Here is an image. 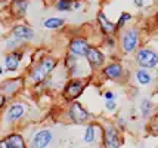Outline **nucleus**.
Masks as SVG:
<instances>
[{
    "instance_id": "nucleus-1",
    "label": "nucleus",
    "mask_w": 158,
    "mask_h": 148,
    "mask_svg": "<svg viewBox=\"0 0 158 148\" xmlns=\"http://www.w3.org/2000/svg\"><path fill=\"white\" fill-rule=\"evenodd\" d=\"M118 43H120V49L123 52V55H135V52L140 48L142 42V36L140 30L138 27H126L118 33Z\"/></svg>"
},
{
    "instance_id": "nucleus-2",
    "label": "nucleus",
    "mask_w": 158,
    "mask_h": 148,
    "mask_svg": "<svg viewBox=\"0 0 158 148\" xmlns=\"http://www.w3.org/2000/svg\"><path fill=\"white\" fill-rule=\"evenodd\" d=\"M135 64L138 68H145L149 71H158V52L151 46H140L135 52Z\"/></svg>"
},
{
    "instance_id": "nucleus-3",
    "label": "nucleus",
    "mask_w": 158,
    "mask_h": 148,
    "mask_svg": "<svg viewBox=\"0 0 158 148\" xmlns=\"http://www.w3.org/2000/svg\"><path fill=\"white\" fill-rule=\"evenodd\" d=\"M102 148H121L124 144L123 132L112 121H105L102 125Z\"/></svg>"
},
{
    "instance_id": "nucleus-4",
    "label": "nucleus",
    "mask_w": 158,
    "mask_h": 148,
    "mask_svg": "<svg viewBox=\"0 0 158 148\" xmlns=\"http://www.w3.org/2000/svg\"><path fill=\"white\" fill-rule=\"evenodd\" d=\"M67 117L73 125L83 126V125H87L92 121L93 114L90 113L80 101H74V102H69L68 108H67Z\"/></svg>"
},
{
    "instance_id": "nucleus-5",
    "label": "nucleus",
    "mask_w": 158,
    "mask_h": 148,
    "mask_svg": "<svg viewBox=\"0 0 158 148\" xmlns=\"http://www.w3.org/2000/svg\"><path fill=\"white\" fill-rule=\"evenodd\" d=\"M89 83V78H69L62 87V98L67 102H74L81 96Z\"/></svg>"
},
{
    "instance_id": "nucleus-6",
    "label": "nucleus",
    "mask_w": 158,
    "mask_h": 148,
    "mask_svg": "<svg viewBox=\"0 0 158 148\" xmlns=\"http://www.w3.org/2000/svg\"><path fill=\"white\" fill-rule=\"evenodd\" d=\"M101 76L110 82H115V83H123L124 80H127V71L124 70V65L120 61H111V62L105 64L102 70L99 71Z\"/></svg>"
},
{
    "instance_id": "nucleus-7",
    "label": "nucleus",
    "mask_w": 158,
    "mask_h": 148,
    "mask_svg": "<svg viewBox=\"0 0 158 148\" xmlns=\"http://www.w3.org/2000/svg\"><path fill=\"white\" fill-rule=\"evenodd\" d=\"M84 59L87 61V65H89L90 71H95V73L101 71L105 67V64H106V55H105V52L99 46H93V44L89 48Z\"/></svg>"
},
{
    "instance_id": "nucleus-8",
    "label": "nucleus",
    "mask_w": 158,
    "mask_h": 148,
    "mask_svg": "<svg viewBox=\"0 0 158 148\" xmlns=\"http://www.w3.org/2000/svg\"><path fill=\"white\" fill-rule=\"evenodd\" d=\"M90 46L92 44H90L87 37H84V36H76V37H71L69 39L68 44H67V52L81 59V58H86V53H87Z\"/></svg>"
},
{
    "instance_id": "nucleus-9",
    "label": "nucleus",
    "mask_w": 158,
    "mask_h": 148,
    "mask_svg": "<svg viewBox=\"0 0 158 148\" xmlns=\"http://www.w3.org/2000/svg\"><path fill=\"white\" fill-rule=\"evenodd\" d=\"M55 135L52 129H40L35 133H33L30 139V148H49L53 142Z\"/></svg>"
},
{
    "instance_id": "nucleus-10",
    "label": "nucleus",
    "mask_w": 158,
    "mask_h": 148,
    "mask_svg": "<svg viewBox=\"0 0 158 148\" xmlns=\"http://www.w3.org/2000/svg\"><path fill=\"white\" fill-rule=\"evenodd\" d=\"M27 114V105L22 102H14L7 107V110L5 111L3 116V121L6 125H14L16 121H19L21 119H24Z\"/></svg>"
},
{
    "instance_id": "nucleus-11",
    "label": "nucleus",
    "mask_w": 158,
    "mask_h": 148,
    "mask_svg": "<svg viewBox=\"0 0 158 148\" xmlns=\"http://www.w3.org/2000/svg\"><path fill=\"white\" fill-rule=\"evenodd\" d=\"M102 138V125L98 123V121H90L84 127V132L81 135V139L84 144L87 145H93L96 144L99 139Z\"/></svg>"
},
{
    "instance_id": "nucleus-12",
    "label": "nucleus",
    "mask_w": 158,
    "mask_h": 148,
    "mask_svg": "<svg viewBox=\"0 0 158 148\" xmlns=\"http://www.w3.org/2000/svg\"><path fill=\"white\" fill-rule=\"evenodd\" d=\"M96 22H98V27L101 30L102 36H117L120 33L117 30L115 22L111 21L103 11H99L96 14Z\"/></svg>"
},
{
    "instance_id": "nucleus-13",
    "label": "nucleus",
    "mask_w": 158,
    "mask_h": 148,
    "mask_svg": "<svg viewBox=\"0 0 158 148\" xmlns=\"http://www.w3.org/2000/svg\"><path fill=\"white\" fill-rule=\"evenodd\" d=\"M0 148H27V142L21 133L12 132L0 139Z\"/></svg>"
},
{
    "instance_id": "nucleus-14",
    "label": "nucleus",
    "mask_w": 158,
    "mask_h": 148,
    "mask_svg": "<svg viewBox=\"0 0 158 148\" xmlns=\"http://www.w3.org/2000/svg\"><path fill=\"white\" fill-rule=\"evenodd\" d=\"M12 37L21 40L22 43L24 42H31V40H34L35 33L31 27L24 25V24H18V25H15L14 28H12Z\"/></svg>"
},
{
    "instance_id": "nucleus-15",
    "label": "nucleus",
    "mask_w": 158,
    "mask_h": 148,
    "mask_svg": "<svg viewBox=\"0 0 158 148\" xmlns=\"http://www.w3.org/2000/svg\"><path fill=\"white\" fill-rule=\"evenodd\" d=\"M133 80L135 83L139 86H151L155 82V76L154 73L145 68H136L133 73Z\"/></svg>"
},
{
    "instance_id": "nucleus-16",
    "label": "nucleus",
    "mask_w": 158,
    "mask_h": 148,
    "mask_svg": "<svg viewBox=\"0 0 158 148\" xmlns=\"http://www.w3.org/2000/svg\"><path fill=\"white\" fill-rule=\"evenodd\" d=\"M22 85H24L22 77L7 78L6 82L2 83V86H0V92H3L6 96H10V95H15L16 92H19L21 89H22Z\"/></svg>"
},
{
    "instance_id": "nucleus-17",
    "label": "nucleus",
    "mask_w": 158,
    "mask_h": 148,
    "mask_svg": "<svg viewBox=\"0 0 158 148\" xmlns=\"http://www.w3.org/2000/svg\"><path fill=\"white\" fill-rule=\"evenodd\" d=\"M24 58V52L22 50H14L10 53H7L5 57V68L9 73H14L19 68L21 59Z\"/></svg>"
},
{
    "instance_id": "nucleus-18",
    "label": "nucleus",
    "mask_w": 158,
    "mask_h": 148,
    "mask_svg": "<svg viewBox=\"0 0 158 148\" xmlns=\"http://www.w3.org/2000/svg\"><path fill=\"white\" fill-rule=\"evenodd\" d=\"M155 104L151 98H142L140 102H139V113H140V117L145 120H151L155 114Z\"/></svg>"
},
{
    "instance_id": "nucleus-19",
    "label": "nucleus",
    "mask_w": 158,
    "mask_h": 148,
    "mask_svg": "<svg viewBox=\"0 0 158 148\" xmlns=\"http://www.w3.org/2000/svg\"><path fill=\"white\" fill-rule=\"evenodd\" d=\"M35 65H37L46 76H50V74L53 73V70L58 67V59L53 58L52 55H44Z\"/></svg>"
},
{
    "instance_id": "nucleus-20",
    "label": "nucleus",
    "mask_w": 158,
    "mask_h": 148,
    "mask_svg": "<svg viewBox=\"0 0 158 148\" xmlns=\"http://www.w3.org/2000/svg\"><path fill=\"white\" fill-rule=\"evenodd\" d=\"M65 22H67L65 18H61V16H49V18H44V19L41 21V25L46 30L55 31V30L62 28V27L65 25Z\"/></svg>"
},
{
    "instance_id": "nucleus-21",
    "label": "nucleus",
    "mask_w": 158,
    "mask_h": 148,
    "mask_svg": "<svg viewBox=\"0 0 158 148\" xmlns=\"http://www.w3.org/2000/svg\"><path fill=\"white\" fill-rule=\"evenodd\" d=\"M28 6H30V0H14V3H12L14 14H16L18 16H24L27 14Z\"/></svg>"
},
{
    "instance_id": "nucleus-22",
    "label": "nucleus",
    "mask_w": 158,
    "mask_h": 148,
    "mask_svg": "<svg viewBox=\"0 0 158 148\" xmlns=\"http://www.w3.org/2000/svg\"><path fill=\"white\" fill-rule=\"evenodd\" d=\"M133 21V15L130 12H121V14L118 15V19L115 21V25H117V30L118 31H121L124 30L130 22Z\"/></svg>"
},
{
    "instance_id": "nucleus-23",
    "label": "nucleus",
    "mask_w": 158,
    "mask_h": 148,
    "mask_svg": "<svg viewBox=\"0 0 158 148\" xmlns=\"http://www.w3.org/2000/svg\"><path fill=\"white\" fill-rule=\"evenodd\" d=\"M73 2L74 0H56L55 9L58 12H73Z\"/></svg>"
},
{
    "instance_id": "nucleus-24",
    "label": "nucleus",
    "mask_w": 158,
    "mask_h": 148,
    "mask_svg": "<svg viewBox=\"0 0 158 148\" xmlns=\"http://www.w3.org/2000/svg\"><path fill=\"white\" fill-rule=\"evenodd\" d=\"M118 39L117 36H103V46L110 50H115L118 48Z\"/></svg>"
},
{
    "instance_id": "nucleus-25",
    "label": "nucleus",
    "mask_w": 158,
    "mask_h": 148,
    "mask_svg": "<svg viewBox=\"0 0 158 148\" xmlns=\"http://www.w3.org/2000/svg\"><path fill=\"white\" fill-rule=\"evenodd\" d=\"M21 44H22V42H21V40H18V39H15V37H12V39L6 40V43H5L6 49H9L10 52H14V50H18V46H21Z\"/></svg>"
},
{
    "instance_id": "nucleus-26",
    "label": "nucleus",
    "mask_w": 158,
    "mask_h": 148,
    "mask_svg": "<svg viewBox=\"0 0 158 148\" xmlns=\"http://www.w3.org/2000/svg\"><path fill=\"white\" fill-rule=\"evenodd\" d=\"M103 107L108 113H115L118 108V102L115 99H110V101H103Z\"/></svg>"
},
{
    "instance_id": "nucleus-27",
    "label": "nucleus",
    "mask_w": 158,
    "mask_h": 148,
    "mask_svg": "<svg viewBox=\"0 0 158 148\" xmlns=\"http://www.w3.org/2000/svg\"><path fill=\"white\" fill-rule=\"evenodd\" d=\"M148 130H149V133L154 135V136H158V120L154 119L152 117L149 120V125H148Z\"/></svg>"
},
{
    "instance_id": "nucleus-28",
    "label": "nucleus",
    "mask_w": 158,
    "mask_h": 148,
    "mask_svg": "<svg viewBox=\"0 0 158 148\" xmlns=\"http://www.w3.org/2000/svg\"><path fill=\"white\" fill-rule=\"evenodd\" d=\"M102 96H103V101H110V99H115L117 101L118 99V95L114 91H111V89H106L102 93Z\"/></svg>"
},
{
    "instance_id": "nucleus-29",
    "label": "nucleus",
    "mask_w": 158,
    "mask_h": 148,
    "mask_svg": "<svg viewBox=\"0 0 158 148\" xmlns=\"http://www.w3.org/2000/svg\"><path fill=\"white\" fill-rule=\"evenodd\" d=\"M114 123H115V126H117L121 132L127 129V119H124V117H117V120H115Z\"/></svg>"
},
{
    "instance_id": "nucleus-30",
    "label": "nucleus",
    "mask_w": 158,
    "mask_h": 148,
    "mask_svg": "<svg viewBox=\"0 0 158 148\" xmlns=\"http://www.w3.org/2000/svg\"><path fill=\"white\" fill-rule=\"evenodd\" d=\"M151 2L152 0H133V5H135V7H138V9H143V7H146Z\"/></svg>"
},
{
    "instance_id": "nucleus-31",
    "label": "nucleus",
    "mask_w": 158,
    "mask_h": 148,
    "mask_svg": "<svg viewBox=\"0 0 158 148\" xmlns=\"http://www.w3.org/2000/svg\"><path fill=\"white\" fill-rule=\"evenodd\" d=\"M84 6V2L83 0H74L73 2V11H80Z\"/></svg>"
},
{
    "instance_id": "nucleus-32",
    "label": "nucleus",
    "mask_w": 158,
    "mask_h": 148,
    "mask_svg": "<svg viewBox=\"0 0 158 148\" xmlns=\"http://www.w3.org/2000/svg\"><path fill=\"white\" fill-rule=\"evenodd\" d=\"M6 102H7V96L5 95V93H3V92H0V111L5 108Z\"/></svg>"
},
{
    "instance_id": "nucleus-33",
    "label": "nucleus",
    "mask_w": 158,
    "mask_h": 148,
    "mask_svg": "<svg viewBox=\"0 0 158 148\" xmlns=\"http://www.w3.org/2000/svg\"><path fill=\"white\" fill-rule=\"evenodd\" d=\"M154 119H157V120H158V110L155 111V114H154Z\"/></svg>"
},
{
    "instance_id": "nucleus-34",
    "label": "nucleus",
    "mask_w": 158,
    "mask_h": 148,
    "mask_svg": "<svg viewBox=\"0 0 158 148\" xmlns=\"http://www.w3.org/2000/svg\"><path fill=\"white\" fill-rule=\"evenodd\" d=\"M2 74H3V67L0 65V76H2Z\"/></svg>"
}]
</instances>
